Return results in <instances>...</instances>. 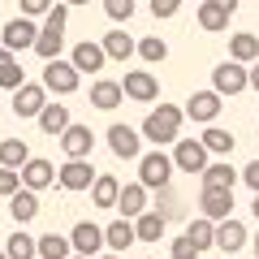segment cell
<instances>
[{
	"label": "cell",
	"instance_id": "obj_11",
	"mask_svg": "<svg viewBox=\"0 0 259 259\" xmlns=\"http://www.w3.org/2000/svg\"><path fill=\"white\" fill-rule=\"evenodd\" d=\"M44 104H48V91L39 82H22L18 91H13V117H39L44 112Z\"/></svg>",
	"mask_w": 259,
	"mask_h": 259
},
{
	"label": "cell",
	"instance_id": "obj_47",
	"mask_svg": "<svg viewBox=\"0 0 259 259\" xmlns=\"http://www.w3.org/2000/svg\"><path fill=\"white\" fill-rule=\"evenodd\" d=\"M250 212H255V221H259V194H255V203H250Z\"/></svg>",
	"mask_w": 259,
	"mask_h": 259
},
{
	"label": "cell",
	"instance_id": "obj_36",
	"mask_svg": "<svg viewBox=\"0 0 259 259\" xmlns=\"http://www.w3.org/2000/svg\"><path fill=\"white\" fill-rule=\"evenodd\" d=\"M104 13L112 22H130L134 18V0H104Z\"/></svg>",
	"mask_w": 259,
	"mask_h": 259
},
{
	"label": "cell",
	"instance_id": "obj_41",
	"mask_svg": "<svg viewBox=\"0 0 259 259\" xmlns=\"http://www.w3.org/2000/svg\"><path fill=\"white\" fill-rule=\"evenodd\" d=\"M168 255H173V259H199V250H194V246H190L186 238H177L173 246H168Z\"/></svg>",
	"mask_w": 259,
	"mask_h": 259
},
{
	"label": "cell",
	"instance_id": "obj_37",
	"mask_svg": "<svg viewBox=\"0 0 259 259\" xmlns=\"http://www.w3.org/2000/svg\"><path fill=\"white\" fill-rule=\"evenodd\" d=\"M22 190V177L13 173V168H0V199H9V194Z\"/></svg>",
	"mask_w": 259,
	"mask_h": 259
},
{
	"label": "cell",
	"instance_id": "obj_14",
	"mask_svg": "<svg viewBox=\"0 0 259 259\" xmlns=\"http://www.w3.org/2000/svg\"><path fill=\"white\" fill-rule=\"evenodd\" d=\"M61 147H65L69 160H91V147H95L91 125H74V121H69V130L61 134Z\"/></svg>",
	"mask_w": 259,
	"mask_h": 259
},
{
	"label": "cell",
	"instance_id": "obj_29",
	"mask_svg": "<svg viewBox=\"0 0 259 259\" xmlns=\"http://www.w3.org/2000/svg\"><path fill=\"white\" fill-rule=\"evenodd\" d=\"M164 225H168L164 216H156L147 207L143 216H134V238H139V242H160V238H164Z\"/></svg>",
	"mask_w": 259,
	"mask_h": 259
},
{
	"label": "cell",
	"instance_id": "obj_43",
	"mask_svg": "<svg viewBox=\"0 0 259 259\" xmlns=\"http://www.w3.org/2000/svg\"><path fill=\"white\" fill-rule=\"evenodd\" d=\"M246 87H255V91H259V61L246 69Z\"/></svg>",
	"mask_w": 259,
	"mask_h": 259
},
{
	"label": "cell",
	"instance_id": "obj_42",
	"mask_svg": "<svg viewBox=\"0 0 259 259\" xmlns=\"http://www.w3.org/2000/svg\"><path fill=\"white\" fill-rule=\"evenodd\" d=\"M242 182H246V186H250V190H255V194H259V160H250V164H246V168H242Z\"/></svg>",
	"mask_w": 259,
	"mask_h": 259
},
{
	"label": "cell",
	"instance_id": "obj_30",
	"mask_svg": "<svg viewBox=\"0 0 259 259\" xmlns=\"http://www.w3.org/2000/svg\"><path fill=\"white\" fill-rule=\"evenodd\" d=\"M35 250H39V259H69L74 255V246H69V238H61V233H44V238H35Z\"/></svg>",
	"mask_w": 259,
	"mask_h": 259
},
{
	"label": "cell",
	"instance_id": "obj_27",
	"mask_svg": "<svg viewBox=\"0 0 259 259\" xmlns=\"http://www.w3.org/2000/svg\"><path fill=\"white\" fill-rule=\"evenodd\" d=\"M182 238L190 242V246L199 250V255H203L207 246H216V225H212V221H203V216H199V221H190V225H186V233H182Z\"/></svg>",
	"mask_w": 259,
	"mask_h": 259
},
{
	"label": "cell",
	"instance_id": "obj_2",
	"mask_svg": "<svg viewBox=\"0 0 259 259\" xmlns=\"http://www.w3.org/2000/svg\"><path fill=\"white\" fill-rule=\"evenodd\" d=\"M168 177H173V156H164L160 147L139 156V186L143 190H164Z\"/></svg>",
	"mask_w": 259,
	"mask_h": 259
},
{
	"label": "cell",
	"instance_id": "obj_1",
	"mask_svg": "<svg viewBox=\"0 0 259 259\" xmlns=\"http://www.w3.org/2000/svg\"><path fill=\"white\" fill-rule=\"evenodd\" d=\"M182 108L177 104H160V108H151L147 112V121H143V139L147 143H156V147H164V143H177V134H182Z\"/></svg>",
	"mask_w": 259,
	"mask_h": 259
},
{
	"label": "cell",
	"instance_id": "obj_48",
	"mask_svg": "<svg viewBox=\"0 0 259 259\" xmlns=\"http://www.w3.org/2000/svg\"><path fill=\"white\" fill-rule=\"evenodd\" d=\"M95 259H125V255H112V250H108V255H95Z\"/></svg>",
	"mask_w": 259,
	"mask_h": 259
},
{
	"label": "cell",
	"instance_id": "obj_4",
	"mask_svg": "<svg viewBox=\"0 0 259 259\" xmlns=\"http://www.w3.org/2000/svg\"><path fill=\"white\" fill-rule=\"evenodd\" d=\"M212 91L221 95H242L246 91V65H238V61H221L212 69Z\"/></svg>",
	"mask_w": 259,
	"mask_h": 259
},
{
	"label": "cell",
	"instance_id": "obj_12",
	"mask_svg": "<svg viewBox=\"0 0 259 259\" xmlns=\"http://www.w3.org/2000/svg\"><path fill=\"white\" fill-rule=\"evenodd\" d=\"M39 39V26L30 18H13L9 26L0 30V48H9V52H22V48H35Z\"/></svg>",
	"mask_w": 259,
	"mask_h": 259
},
{
	"label": "cell",
	"instance_id": "obj_13",
	"mask_svg": "<svg viewBox=\"0 0 259 259\" xmlns=\"http://www.w3.org/2000/svg\"><path fill=\"white\" fill-rule=\"evenodd\" d=\"M56 182L65 186V190H91V182H95V168H91V160H65L61 168H56Z\"/></svg>",
	"mask_w": 259,
	"mask_h": 259
},
{
	"label": "cell",
	"instance_id": "obj_18",
	"mask_svg": "<svg viewBox=\"0 0 259 259\" xmlns=\"http://www.w3.org/2000/svg\"><path fill=\"white\" fill-rule=\"evenodd\" d=\"M229 18H233V9H225L221 0H203V5H199V26H203L207 35L229 30Z\"/></svg>",
	"mask_w": 259,
	"mask_h": 259
},
{
	"label": "cell",
	"instance_id": "obj_10",
	"mask_svg": "<svg viewBox=\"0 0 259 259\" xmlns=\"http://www.w3.org/2000/svg\"><path fill=\"white\" fill-rule=\"evenodd\" d=\"M173 168H182V173H203L207 168V151L199 139H177L173 147Z\"/></svg>",
	"mask_w": 259,
	"mask_h": 259
},
{
	"label": "cell",
	"instance_id": "obj_8",
	"mask_svg": "<svg viewBox=\"0 0 259 259\" xmlns=\"http://www.w3.org/2000/svg\"><path fill=\"white\" fill-rule=\"evenodd\" d=\"M108 151L117 160H139L143 156V134L130 125H108Z\"/></svg>",
	"mask_w": 259,
	"mask_h": 259
},
{
	"label": "cell",
	"instance_id": "obj_15",
	"mask_svg": "<svg viewBox=\"0 0 259 259\" xmlns=\"http://www.w3.org/2000/svg\"><path fill=\"white\" fill-rule=\"evenodd\" d=\"M199 177H203V190H233L242 173L229 164V160H207V168Z\"/></svg>",
	"mask_w": 259,
	"mask_h": 259
},
{
	"label": "cell",
	"instance_id": "obj_5",
	"mask_svg": "<svg viewBox=\"0 0 259 259\" xmlns=\"http://www.w3.org/2000/svg\"><path fill=\"white\" fill-rule=\"evenodd\" d=\"M121 95L134 100V104H151V100H160V82H156L151 69H130L125 82H121Z\"/></svg>",
	"mask_w": 259,
	"mask_h": 259
},
{
	"label": "cell",
	"instance_id": "obj_38",
	"mask_svg": "<svg viewBox=\"0 0 259 259\" xmlns=\"http://www.w3.org/2000/svg\"><path fill=\"white\" fill-rule=\"evenodd\" d=\"M18 5H22V18H30V22L44 18V13L52 9V0H18Z\"/></svg>",
	"mask_w": 259,
	"mask_h": 259
},
{
	"label": "cell",
	"instance_id": "obj_49",
	"mask_svg": "<svg viewBox=\"0 0 259 259\" xmlns=\"http://www.w3.org/2000/svg\"><path fill=\"white\" fill-rule=\"evenodd\" d=\"M61 5H91V0H61Z\"/></svg>",
	"mask_w": 259,
	"mask_h": 259
},
{
	"label": "cell",
	"instance_id": "obj_25",
	"mask_svg": "<svg viewBox=\"0 0 259 259\" xmlns=\"http://www.w3.org/2000/svg\"><path fill=\"white\" fill-rule=\"evenodd\" d=\"M9 216L18 225H30L39 216V194H30V190H18V194H9Z\"/></svg>",
	"mask_w": 259,
	"mask_h": 259
},
{
	"label": "cell",
	"instance_id": "obj_9",
	"mask_svg": "<svg viewBox=\"0 0 259 259\" xmlns=\"http://www.w3.org/2000/svg\"><path fill=\"white\" fill-rule=\"evenodd\" d=\"M18 177H22V190L39 194V190H48V186L56 182V168H52V160H39V156H30L26 164L18 168Z\"/></svg>",
	"mask_w": 259,
	"mask_h": 259
},
{
	"label": "cell",
	"instance_id": "obj_26",
	"mask_svg": "<svg viewBox=\"0 0 259 259\" xmlns=\"http://www.w3.org/2000/svg\"><path fill=\"white\" fill-rule=\"evenodd\" d=\"M39 130L61 139L65 130H69V108H65V104H44V112H39Z\"/></svg>",
	"mask_w": 259,
	"mask_h": 259
},
{
	"label": "cell",
	"instance_id": "obj_51",
	"mask_svg": "<svg viewBox=\"0 0 259 259\" xmlns=\"http://www.w3.org/2000/svg\"><path fill=\"white\" fill-rule=\"evenodd\" d=\"M0 259H5V250H0Z\"/></svg>",
	"mask_w": 259,
	"mask_h": 259
},
{
	"label": "cell",
	"instance_id": "obj_7",
	"mask_svg": "<svg viewBox=\"0 0 259 259\" xmlns=\"http://www.w3.org/2000/svg\"><path fill=\"white\" fill-rule=\"evenodd\" d=\"M221 95L216 91H194L190 100H186V108H182V117H190V121H199V125H212L216 117H221Z\"/></svg>",
	"mask_w": 259,
	"mask_h": 259
},
{
	"label": "cell",
	"instance_id": "obj_17",
	"mask_svg": "<svg viewBox=\"0 0 259 259\" xmlns=\"http://www.w3.org/2000/svg\"><path fill=\"white\" fill-rule=\"evenodd\" d=\"M134 242H139V238H134V221H125V216H121V221L104 225V246H108L112 255H125Z\"/></svg>",
	"mask_w": 259,
	"mask_h": 259
},
{
	"label": "cell",
	"instance_id": "obj_19",
	"mask_svg": "<svg viewBox=\"0 0 259 259\" xmlns=\"http://www.w3.org/2000/svg\"><path fill=\"white\" fill-rule=\"evenodd\" d=\"M104 48L100 44H91V39H82V44L74 48V56H69V65H74L78 74H95V69H104Z\"/></svg>",
	"mask_w": 259,
	"mask_h": 259
},
{
	"label": "cell",
	"instance_id": "obj_33",
	"mask_svg": "<svg viewBox=\"0 0 259 259\" xmlns=\"http://www.w3.org/2000/svg\"><path fill=\"white\" fill-rule=\"evenodd\" d=\"M5 259H39V250H35V238H30L26 229H18L9 238V246H5Z\"/></svg>",
	"mask_w": 259,
	"mask_h": 259
},
{
	"label": "cell",
	"instance_id": "obj_40",
	"mask_svg": "<svg viewBox=\"0 0 259 259\" xmlns=\"http://www.w3.org/2000/svg\"><path fill=\"white\" fill-rule=\"evenodd\" d=\"M177 9H182V0H151V13L156 18H177Z\"/></svg>",
	"mask_w": 259,
	"mask_h": 259
},
{
	"label": "cell",
	"instance_id": "obj_16",
	"mask_svg": "<svg viewBox=\"0 0 259 259\" xmlns=\"http://www.w3.org/2000/svg\"><path fill=\"white\" fill-rule=\"evenodd\" d=\"M199 207H203V221H212V225L229 221L233 216V190H203Z\"/></svg>",
	"mask_w": 259,
	"mask_h": 259
},
{
	"label": "cell",
	"instance_id": "obj_3",
	"mask_svg": "<svg viewBox=\"0 0 259 259\" xmlns=\"http://www.w3.org/2000/svg\"><path fill=\"white\" fill-rule=\"evenodd\" d=\"M78 78H82V74H78L74 65L56 56V61L44 65V82H39V87H44V91H52V95H74V91H78Z\"/></svg>",
	"mask_w": 259,
	"mask_h": 259
},
{
	"label": "cell",
	"instance_id": "obj_20",
	"mask_svg": "<svg viewBox=\"0 0 259 259\" xmlns=\"http://www.w3.org/2000/svg\"><path fill=\"white\" fill-rule=\"evenodd\" d=\"M216 246H221L225 255H238V250L246 246V225L233 221V216H229V221H221V225H216Z\"/></svg>",
	"mask_w": 259,
	"mask_h": 259
},
{
	"label": "cell",
	"instance_id": "obj_39",
	"mask_svg": "<svg viewBox=\"0 0 259 259\" xmlns=\"http://www.w3.org/2000/svg\"><path fill=\"white\" fill-rule=\"evenodd\" d=\"M22 82H26V78H22V65L18 61H13L9 65V69H5V74H0V87H5V91H18V87Z\"/></svg>",
	"mask_w": 259,
	"mask_h": 259
},
{
	"label": "cell",
	"instance_id": "obj_31",
	"mask_svg": "<svg viewBox=\"0 0 259 259\" xmlns=\"http://www.w3.org/2000/svg\"><path fill=\"white\" fill-rule=\"evenodd\" d=\"M26 160H30L26 139H5V143H0V168H13V173H18Z\"/></svg>",
	"mask_w": 259,
	"mask_h": 259
},
{
	"label": "cell",
	"instance_id": "obj_35",
	"mask_svg": "<svg viewBox=\"0 0 259 259\" xmlns=\"http://www.w3.org/2000/svg\"><path fill=\"white\" fill-rule=\"evenodd\" d=\"M151 212L164 216V221H177V216H182V203H177V194L164 186V190H156V207H151Z\"/></svg>",
	"mask_w": 259,
	"mask_h": 259
},
{
	"label": "cell",
	"instance_id": "obj_50",
	"mask_svg": "<svg viewBox=\"0 0 259 259\" xmlns=\"http://www.w3.org/2000/svg\"><path fill=\"white\" fill-rule=\"evenodd\" d=\"M69 259H82V255H69Z\"/></svg>",
	"mask_w": 259,
	"mask_h": 259
},
{
	"label": "cell",
	"instance_id": "obj_32",
	"mask_svg": "<svg viewBox=\"0 0 259 259\" xmlns=\"http://www.w3.org/2000/svg\"><path fill=\"white\" fill-rule=\"evenodd\" d=\"M199 143H203V151H207V156H229V151H233V143H238V139H233L229 130H221V125H207V130H203V139H199Z\"/></svg>",
	"mask_w": 259,
	"mask_h": 259
},
{
	"label": "cell",
	"instance_id": "obj_23",
	"mask_svg": "<svg viewBox=\"0 0 259 259\" xmlns=\"http://www.w3.org/2000/svg\"><path fill=\"white\" fill-rule=\"evenodd\" d=\"M117 194H121V182L112 173H95L91 182V203L95 207H117Z\"/></svg>",
	"mask_w": 259,
	"mask_h": 259
},
{
	"label": "cell",
	"instance_id": "obj_45",
	"mask_svg": "<svg viewBox=\"0 0 259 259\" xmlns=\"http://www.w3.org/2000/svg\"><path fill=\"white\" fill-rule=\"evenodd\" d=\"M250 250H255V259H259V233H255V238H250Z\"/></svg>",
	"mask_w": 259,
	"mask_h": 259
},
{
	"label": "cell",
	"instance_id": "obj_22",
	"mask_svg": "<svg viewBox=\"0 0 259 259\" xmlns=\"http://www.w3.org/2000/svg\"><path fill=\"white\" fill-rule=\"evenodd\" d=\"M121 100H125V95H121V82H112V78H95L91 82V104L100 112H112Z\"/></svg>",
	"mask_w": 259,
	"mask_h": 259
},
{
	"label": "cell",
	"instance_id": "obj_34",
	"mask_svg": "<svg viewBox=\"0 0 259 259\" xmlns=\"http://www.w3.org/2000/svg\"><path fill=\"white\" fill-rule=\"evenodd\" d=\"M134 52H139L147 65H160V61L168 56V44H164L160 35H147V39H139V48H134Z\"/></svg>",
	"mask_w": 259,
	"mask_h": 259
},
{
	"label": "cell",
	"instance_id": "obj_21",
	"mask_svg": "<svg viewBox=\"0 0 259 259\" xmlns=\"http://www.w3.org/2000/svg\"><path fill=\"white\" fill-rule=\"evenodd\" d=\"M117 212L125 216V221H134V216H143V212H147V190H143L139 182L121 186V194H117Z\"/></svg>",
	"mask_w": 259,
	"mask_h": 259
},
{
	"label": "cell",
	"instance_id": "obj_24",
	"mask_svg": "<svg viewBox=\"0 0 259 259\" xmlns=\"http://www.w3.org/2000/svg\"><path fill=\"white\" fill-rule=\"evenodd\" d=\"M229 61H238V65H255V61H259V35H250V30L233 35V39H229Z\"/></svg>",
	"mask_w": 259,
	"mask_h": 259
},
{
	"label": "cell",
	"instance_id": "obj_46",
	"mask_svg": "<svg viewBox=\"0 0 259 259\" xmlns=\"http://www.w3.org/2000/svg\"><path fill=\"white\" fill-rule=\"evenodd\" d=\"M221 5H225V9H233V13H238V0H221Z\"/></svg>",
	"mask_w": 259,
	"mask_h": 259
},
{
	"label": "cell",
	"instance_id": "obj_6",
	"mask_svg": "<svg viewBox=\"0 0 259 259\" xmlns=\"http://www.w3.org/2000/svg\"><path fill=\"white\" fill-rule=\"evenodd\" d=\"M69 246H74V255L82 259H95L104 250V229L95 221H78L74 229H69Z\"/></svg>",
	"mask_w": 259,
	"mask_h": 259
},
{
	"label": "cell",
	"instance_id": "obj_28",
	"mask_svg": "<svg viewBox=\"0 0 259 259\" xmlns=\"http://www.w3.org/2000/svg\"><path fill=\"white\" fill-rule=\"evenodd\" d=\"M100 48H104V56H108V61H130V56H134V48H139V44H134V39L125 35V30H108Z\"/></svg>",
	"mask_w": 259,
	"mask_h": 259
},
{
	"label": "cell",
	"instance_id": "obj_44",
	"mask_svg": "<svg viewBox=\"0 0 259 259\" xmlns=\"http://www.w3.org/2000/svg\"><path fill=\"white\" fill-rule=\"evenodd\" d=\"M9 65H13V52H9V48H0V74H5Z\"/></svg>",
	"mask_w": 259,
	"mask_h": 259
}]
</instances>
